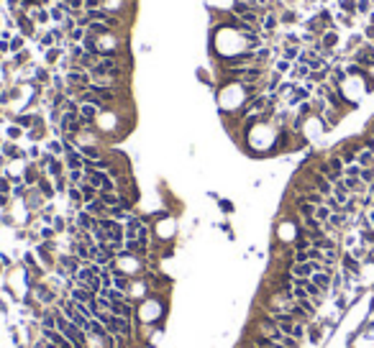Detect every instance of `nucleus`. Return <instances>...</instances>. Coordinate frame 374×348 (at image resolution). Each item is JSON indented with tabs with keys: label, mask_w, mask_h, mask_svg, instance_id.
Segmentation results:
<instances>
[{
	"label": "nucleus",
	"mask_w": 374,
	"mask_h": 348,
	"mask_svg": "<svg viewBox=\"0 0 374 348\" xmlns=\"http://www.w3.org/2000/svg\"><path fill=\"white\" fill-rule=\"evenodd\" d=\"M0 315H8V302L0 300Z\"/></svg>",
	"instance_id": "c9c22d12"
},
{
	"label": "nucleus",
	"mask_w": 374,
	"mask_h": 348,
	"mask_svg": "<svg viewBox=\"0 0 374 348\" xmlns=\"http://www.w3.org/2000/svg\"><path fill=\"white\" fill-rule=\"evenodd\" d=\"M62 159H64V166H67V172H70V169H85V156L80 154L77 148H70Z\"/></svg>",
	"instance_id": "0eeeda50"
},
{
	"label": "nucleus",
	"mask_w": 374,
	"mask_h": 348,
	"mask_svg": "<svg viewBox=\"0 0 374 348\" xmlns=\"http://www.w3.org/2000/svg\"><path fill=\"white\" fill-rule=\"evenodd\" d=\"M34 254H36V258H39V264L47 269V272H54V266H57V254H52L47 246H44L41 241L34 246Z\"/></svg>",
	"instance_id": "7ed1b4c3"
},
{
	"label": "nucleus",
	"mask_w": 374,
	"mask_h": 348,
	"mask_svg": "<svg viewBox=\"0 0 374 348\" xmlns=\"http://www.w3.org/2000/svg\"><path fill=\"white\" fill-rule=\"evenodd\" d=\"M328 3H333V0H318V6H328Z\"/></svg>",
	"instance_id": "4c0bfd02"
},
{
	"label": "nucleus",
	"mask_w": 374,
	"mask_h": 348,
	"mask_svg": "<svg viewBox=\"0 0 374 348\" xmlns=\"http://www.w3.org/2000/svg\"><path fill=\"white\" fill-rule=\"evenodd\" d=\"M356 3H359V0H333V8L346 13V16H359L356 13Z\"/></svg>",
	"instance_id": "ddd939ff"
},
{
	"label": "nucleus",
	"mask_w": 374,
	"mask_h": 348,
	"mask_svg": "<svg viewBox=\"0 0 374 348\" xmlns=\"http://www.w3.org/2000/svg\"><path fill=\"white\" fill-rule=\"evenodd\" d=\"M356 164H359V166H374V151L361 148L359 154H356Z\"/></svg>",
	"instance_id": "4be33fe9"
},
{
	"label": "nucleus",
	"mask_w": 374,
	"mask_h": 348,
	"mask_svg": "<svg viewBox=\"0 0 374 348\" xmlns=\"http://www.w3.org/2000/svg\"><path fill=\"white\" fill-rule=\"evenodd\" d=\"M6 138L8 141H21V138H26V130L16 126V123H6Z\"/></svg>",
	"instance_id": "f3484780"
},
{
	"label": "nucleus",
	"mask_w": 374,
	"mask_h": 348,
	"mask_svg": "<svg viewBox=\"0 0 374 348\" xmlns=\"http://www.w3.org/2000/svg\"><path fill=\"white\" fill-rule=\"evenodd\" d=\"M361 34H364V41H374V26L371 24H366Z\"/></svg>",
	"instance_id": "72a5a7b5"
},
{
	"label": "nucleus",
	"mask_w": 374,
	"mask_h": 348,
	"mask_svg": "<svg viewBox=\"0 0 374 348\" xmlns=\"http://www.w3.org/2000/svg\"><path fill=\"white\" fill-rule=\"evenodd\" d=\"M300 52H302V46H297V44H282V59H287V62H297V56H300Z\"/></svg>",
	"instance_id": "4468645a"
},
{
	"label": "nucleus",
	"mask_w": 374,
	"mask_h": 348,
	"mask_svg": "<svg viewBox=\"0 0 374 348\" xmlns=\"http://www.w3.org/2000/svg\"><path fill=\"white\" fill-rule=\"evenodd\" d=\"M52 182H54L57 194H67V190H70V180H67V174H62V177H54Z\"/></svg>",
	"instance_id": "b1692460"
},
{
	"label": "nucleus",
	"mask_w": 374,
	"mask_h": 348,
	"mask_svg": "<svg viewBox=\"0 0 374 348\" xmlns=\"http://www.w3.org/2000/svg\"><path fill=\"white\" fill-rule=\"evenodd\" d=\"M87 36V28H82V26H75L70 34H67V38L72 41V44H82V38Z\"/></svg>",
	"instance_id": "a878e982"
},
{
	"label": "nucleus",
	"mask_w": 374,
	"mask_h": 348,
	"mask_svg": "<svg viewBox=\"0 0 374 348\" xmlns=\"http://www.w3.org/2000/svg\"><path fill=\"white\" fill-rule=\"evenodd\" d=\"M0 192H3V194H11V192H13V182L6 177V174L0 177Z\"/></svg>",
	"instance_id": "473e14b6"
},
{
	"label": "nucleus",
	"mask_w": 374,
	"mask_h": 348,
	"mask_svg": "<svg viewBox=\"0 0 374 348\" xmlns=\"http://www.w3.org/2000/svg\"><path fill=\"white\" fill-rule=\"evenodd\" d=\"M44 148L49 151V154H54V156H64L67 154V146H64V141L62 138H47V144H44Z\"/></svg>",
	"instance_id": "f8f14e48"
},
{
	"label": "nucleus",
	"mask_w": 374,
	"mask_h": 348,
	"mask_svg": "<svg viewBox=\"0 0 374 348\" xmlns=\"http://www.w3.org/2000/svg\"><path fill=\"white\" fill-rule=\"evenodd\" d=\"M57 266H62L70 276H75V274L80 272V266H82V261H80L75 254H70V251H59V254H57Z\"/></svg>",
	"instance_id": "f257e3e1"
},
{
	"label": "nucleus",
	"mask_w": 374,
	"mask_h": 348,
	"mask_svg": "<svg viewBox=\"0 0 374 348\" xmlns=\"http://www.w3.org/2000/svg\"><path fill=\"white\" fill-rule=\"evenodd\" d=\"M52 228L57 230V236H62V233H67V215H54V220H52Z\"/></svg>",
	"instance_id": "5701e85b"
},
{
	"label": "nucleus",
	"mask_w": 374,
	"mask_h": 348,
	"mask_svg": "<svg viewBox=\"0 0 374 348\" xmlns=\"http://www.w3.org/2000/svg\"><path fill=\"white\" fill-rule=\"evenodd\" d=\"M3 274H6V266H3V261H0V279H3Z\"/></svg>",
	"instance_id": "e433bc0d"
},
{
	"label": "nucleus",
	"mask_w": 374,
	"mask_h": 348,
	"mask_svg": "<svg viewBox=\"0 0 374 348\" xmlns=\"http://www.w3.org/2000/svg\"><path fill=\"white\" fill-rule=\"evenodd\" d=\"M21 202H24V208L29 210V212H39L44 205H47L49 200L47 198H44V194L36 190V187H29V192H26V198L24 200H21Z\"/></svg>",
	"instance_id": "f03ea898"
},
{
	"label": "nucleus",
	"mask_w": 374,
	"mask_h": 348,
	"mask_svg": "<svg viewBox=\"0 0 374 348\" xmlns=\"http://www.w3.org/2000/svg\"><path fill=\"white\" fill-rule=\"evenodd\" d=\"M98 198H100V202H103L105 208H116V205L121 202V194H118V192H100Z\"/></svg>",
	"instance_id": "aec40b11"
},
{
	"label": "nucleus",
	"mask_w": 374,
	"mask_h": 348,
	"mask_svg": "<svg viewBox=\"0 0 374 348\" xmlns=\"http://www.w3.org/2000/svg\"><path fill=\"white\" fill-rule=\"evenodd\" d=\"M8 44H11V54H18V52H24V49L29 46V38H26L24 34H18V31H16V34H13V38H11Z\"/></svg>",
	"instance_id": "dca6fc26"
},
{
	"label": "nucleus",
	"mask_w": 374,
	"mask_h": 348,
	"mask_svg": "<svg viewBox=\"0 0 374 348\" xmlns=\"http://www.w3.org/2000/svg\"><path fill=\"white\" fill-rule=\"evenodd\" d=\"M292 64H295V62H287V59L277 56V59L272 62V70H274V72H279V74H284V77H287V74L292 72Z\"/></svg>",
	"instance_id": "a211bd4d"
},
{
	"label": "nucleus",
	"mask_w": 374,
	"mask_h": 348,
	"mask_svg": "<svg viewBox=\"0 0 374 348\" xmlns=\"http://www.w3.org/2000/svg\"><path fill=\"white\" fill-rule=\"evenodd\" d=\"M331 212H333V210H331V208H328L325 202H323V205H318V208H315V220H320V223H325V220H328V218H331Z\"/></svg>",
	"instance_id": "bb28decb"
},
{
	"label": "nucleus",
	"mask_w": 374,
	"mask_h": 348,
	"mask_svg": "<svg viewBox=\"0 0 374 348\" xmlns=\"http://www.w3.org/2000/svg\"><path fill=\"white\" fill-rule=\"evenodd\" d=\"M361 169H364V166H359V164H346V166H343V177H356V180H359V177H361Z\"/></svg>",
	"instance_id": "c85d7f7f"
},
{
	"label": "nucleus",
	"mask_w": 374,
	"mask_h": 348,
	"mask_svg": "<svg viewBox=\"0 0 374 348\" xmlns=\"http://www.w3.org/2000/svg\"><path fill=\"white\" fill-rule=\"evenodd\" d=\"M67 180H70V184L80 187L82 182H87V177H85V169H70V172H67Z\"/></svg>",
	"instance_id": "412c9836"
},
{
	"label": "nucleus",
	"mask_w": 374,
	"mask_h": 348,
	"mask_svg": "<svg viewBox=\"0 0 374 348\" xmlns=\"http://www.w3.org/2000/svg\"><path fill=\"white\" fill-rule=\"evenodd\" d=\"M26 154H29V162H39L41 154H44V148H41V144H31V146L26 148Z\"/></svg>",
	"instance_id": "cd10ccee"
},
{
	"label": "nucleus",
	"mask_w": 374,
	"mask_h": 348,
	"mask_svg": "<svg viewBox=\"0 0 374 348\" xmlns=\"http://www.w3.org/2000/svg\"><path fill=\"white\" fill-rule=\"evenodd\" d=\"M75 220H77V226H80L82 230H90V233H93V230L98 228V218H95V215H90L85 208H82V210H77Z\"/></svg>",
	"instance_id": "423d86ee"
},
{
	"label": "nucleus",
	"mask_w": 374,
	"mask_h": 348,
	"mask_svg": "<svg viewBox=\"0 0 374 348\" xmlns=\"http://www.w3.org/2000/svg\"><path fill=\"white\" fill-rule=\"evenodd\" d=\"M64 54H67L64 49H59V46H52V49H47V52L41 54V59H44V64H47L49 70H54L57 64H59V59H62Z\"/></svg>",
	"instance_id": "9b49d317"
},
{
	"label": "nucleus",
	"mask_w": 374,
	"mask_h": 348,
	"mask_svg": "<svg viewBox=\"0 0 374 348\" xmlns=\"http://www.w3.org/2000/svg\"><path fill=\"white\" fill-rule=\"evenodd\" d=\"M44 174H47V177H62V174H67V166H64V159L62 156H49V164H47V169H44Z\"/></svg>",
	"instance_id": "39448f33"
},
{
	"label": "nucleus",
	"mask_w": 374,
	"mask_h": 348,
	"mask_svg": "<svg viewBox=\"0 0 374 348\" xmlns=\"http://www.w3.org/2000/svg\"><path fill=\"white\" fill-rule=\"evenodd\" d=\"M85 210L90 212V215H95L98 220H100V218H108V208L100 202V198H98V200H93V202H87V205H85Z\"/></svg>",
	"instance_id": "2eb2a0df"
},
{
	"label": "nucleus",
	"mask_w": 374,
	"mask_h": 348,
	"mask_svg": "<svg viewBox=\"0 0 374 348\" xmlns=\"http://www.w3.org/2000/svg\"><path fill=\"white\" fill-rule=\"evenodd\" d=\"M103 110L100 108H95V105H90V102H80V120L87 126V128H93L95 123H98V116H100Z\"/></svg>",
	"instance_id": "20e7f679"
},
{
	"label": "nucleus",
	"mask_w": 374,
	"mask_h": 348,
	"mask_svg": "<svg viewBox=\"0 0 374 348\" xmlns=\"http://www.w3.org/2000/svg\"><path fill=\"white\" fill-rule=\"evenodd\" d=\"M11 205H13V194H3V192H0V212L11 210Z\"/></svg>",
	"instance_id": "2f4dec72"
},
{
	"label": "nucleus",
	"mask_w": 374,
	"mask_h": 348,
	"mask_svg": "<svg viewBox=\"0 0 374 348\" xmlns=\"http://www.w3.org/2000/svg\"><path fill=\"white\" fill-rule=\"evenodd\" d=\"M80 192H82V200H85V205H87V202H93V200H98V194H100V192H98V190H95L90 182H82V184H80Z\"/></svg>",
	"instance_id": "6ab92c4d"
},
{
	"label": "nucleus",
	"mask_w": 374,
	"mask_h": 348,
	"mask_svg": "<svg viewBox=\"0 0 374 348\" xmlns=\"http://www.w3.org/2000/svg\"><path fill=\"white\" fill-rule=\"evenodd\" d=\"M320 44L328 49V52H336L338 44H341V36H338V28H328L323 36H320Z\"/></svg>",
	"instance_id": "9d476101"
},
{
	"label": "nucleus",
	"mask_w": 374,
	"mask_h": 348,
	"mask_svg": "<svg viewBox=\"0 0 374 348\" xmlns=\"http://www.w3.org/2000/svg\"><path fill=\"white\" fill-rule=\"evenodd\" d=\"M36 230H39V238H41V241H54V238H57V230H54L52 226H39Z\"/></svg>",
	"instance_id": "393cba45"
},
{
	"label": "nucleus",
	"mask_w": 374,
	"mask_h": 348,
	"mask_svg": "<svg viewBox=\"0 0 374 348\" xmlns=\"http://www.w3.org/2000/svg\"><path fill=\"white\" fill-rule=\"evenodd\" d=\"M290 272H292V276H297V279H310L313 272H315V266H313V261H302V264H295V261H292Z\"/></svg>",
	"instance_id": "1a4fd4ad"
},
{
	"label": "nucleus",
	"mask_w": 374,
	"mask_h": 348,
	"mask_svg": "<svg viewBox=\"0 0 374 348\" xmlns=\"http://www.w3.org/2000/svg\"><path fill=\"white\" fill-rule=\"evenodd\" d=\"M374 10V3H371V0H359V3H356V13L359 16H369Z\"/></svg>",
	"instance_id": "c756f323"
},
{
	"label": "nucleus",
	"mask_w": 374,
	"mask_h": 348,
	"mask_svg": "<svg viewBox=\"0 0 374 348\" xmlns=\"http://www.w3.org/2000/svg\"><path fill=\"white\" fill-rule=\"evenodd\" d=\"M284 348H302V340H297V338H292V336H282V340H279Z\"/></svg>",
	"instance_id": "7c9ffc66"
},
{
	"label": "nucleus",
	"mask_w": 374,
	"mask_h": 348,
	"mask_svg": "<svg viewBox=\"0 0 374 348\" xmlns=\"http://www.w3.org/2000/svg\"><path fill=\"white\" fill-rule=\"evenodd\" d=\"M218 208H221L223 212H228V215L233 212V202H228V200H218Z\"/></svg>",
	"instance_id": "f704fd0d"
},
{
	"label": "nucleus",
	"mask_w": 374,
	"mask_h": 348,
	"mask_svg": "<svg viewBox=\"0 0 374 348\" xmlns=\"http://www.w3.org/2000/svg\"><path fill=\"white\" fill-rule=\"evenodd\" d=\"M36 190L44 194V198H47L49 202L57 198V190H54V182H52V177H47V174H41L39 177V184H36Z\"/></svg>",
	"instance_id": "6e6552de"
}]
</instances>
